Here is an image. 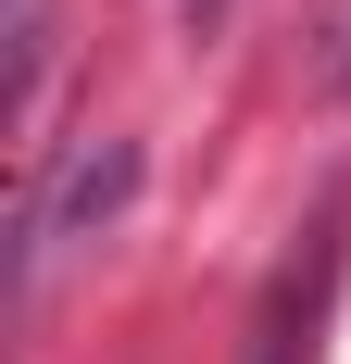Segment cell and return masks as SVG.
<instances>
[{"label": "cell", "mask_w": 351, "mask_h": 364, "mask_svg": "<svg viewBox=\"0 0 351 364\" xmlns=\"http://www.w3.org/2000/svg\"><path fill=\"white\" fill-rule=\"evenodd\" d=\"M176 13H188V26H213V13H226V0H176Z\"/></svg>", "instance_id": "cell-2"}, {"label": "cell", "mask_w": 351, "mask_h": 364, "mask_svg": "<svg viewBox=\"0 0 351 364\" xmlns=\"http://www.w3.org/2000/svg\"><path fill=\"white\" fill-rule=\"evenodd\" d=\"M264 364H288V339H264Z\"/></svg>", "instance_id": "cell-3"}, {"label": "cell", "mask_w": 351, "mask_h": 364, "mask_svg": "<svg viewBox=\"0 0 351 364\" xmlns=\"http://www.w3.org/2000/svg\"><path fill=\"white\" fill-rule=\"evenodd\" d=\"M126 188H139V151H126V139H88V151H75V176L50 188V201H38V252L88 239V226H101L113 201H126Z\"/></svg>", "instance_id": "cell-1"}]
</instances>
